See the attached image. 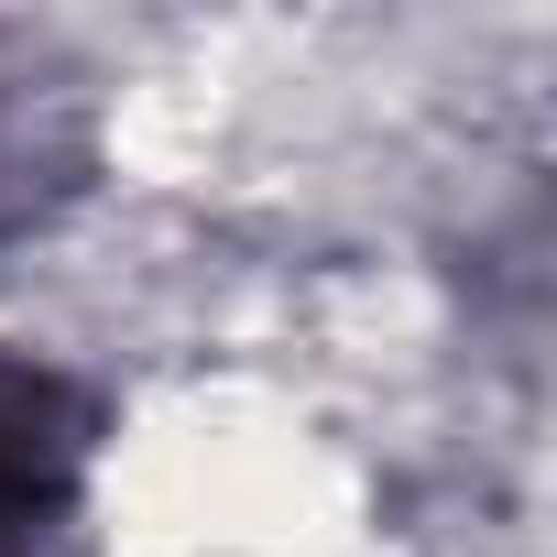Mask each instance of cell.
Instances as JSON below:
<instances>
[{"instance_id": "1", "label": "cell", "mask_w": 557, "mask_h": 557, "mask_svg": "<svg viewBox=\"0 0 557 557\" xmlns=\"http://www.w3.org/2000/svg\"><path fill=\"white\" fill-rule=\"evenodd\" d=\"M55 481H66V394L0 361V557L34 546V513L55 503Z\"/></svg>"}]
</instances>
